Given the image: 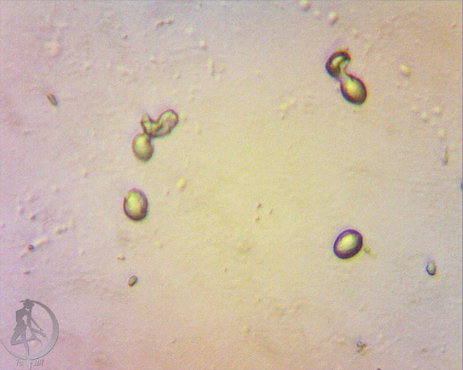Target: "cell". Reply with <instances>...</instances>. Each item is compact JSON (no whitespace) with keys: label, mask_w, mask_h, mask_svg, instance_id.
Segmentation results:
<instances>
[{"label":"cell","mask_w":463,"mask_h":370,"mask_svg":"<svg viewBox=\"0 0 463 370\" xmlns=\"http://www.w3.org/2000/svg\"><path fill=\"white\" fill-rule=\"evenodd\" d=\"M362 246V235L354 230H348L339 234L334 245V252L339 259L348 260L358 254Z\"/></svg>","instance_id":"2"},{"label":"cell","mask_w":463,"mask_h":370,"mask_svg":"<svg viewBox=\"0 0 463 370\" xmlns=\"http://www.w3.org/2000/svg\"><path fill=\"white\" fill-rule=\"evenodd\" d=\"M124 211L127 217L133 221L144 220L148 211V201L146 195L141 190H131L125 199Z\"/></svg>","instance_id":"4"},{"label":"cell","mask_w":463,"mask_h":370,"mask_svg":"<svg viewBox=\"0 0 463 370\" xmlns=\"http://www.w3.org/2000/svg\"><path fill=\"white\" fill-rule=\"evenodd\" d=\"M343 96L348 103L356 105L364 104L367 98L366 88L359 79L342 72L339 77Z\"/></svg>","instance_id":"3"},{"label":"cell","mask_w":463,"mask_h":370,"mask_svg":"<svg viewBox=\"0 0 463 370\" xmlns=\"http://www.w3.org/2000/svg\"><path fill=\"white\" fill-rule=\"evenodd\" d=\"M350 62V57L346 53H337L332 55L327 64L328 74L334 78H339L344 72L345 67Z\"/></svg>","instance_id":"6"},{"label":"cell","mask_w":463,"mask_h":370,"mask_svg":"<svg viewBox=\"0 0 463 370\" xmlns=\"http://www.w3.org/2000/svg\"><path fill=\"white\" fill-rule=\"evenodd\" d=\"M178 121V117L174 111L169 110L161 115L158 121H152L150 117L144 114L142 119V126L145 133L150 138H161L169 136Z\"/></svg>","instance_id":"1"},{"label":"cell","mask_w":463,"mask_h":370,"mask_svg":"<svg viewBox=\"0 0 463 370\" xmlns=\"http://www.w3.org/2000/svg\"><path fill=\"white\" fill-rule=\"evenodd\" d=\"M133 150L138 159L143 161H149L152 159L154 152L150 137L146 133L137 136L133 140Z\"/></svg>","instance_id":"5"}]
</instances>
